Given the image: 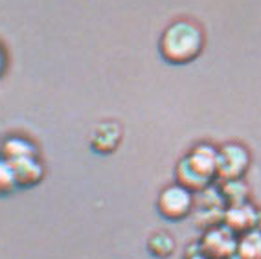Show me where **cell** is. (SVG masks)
<instances>
[{
    "instance_id": "cell-10",
    "label": "cell",
    "mask_w": 261,
    "mask_h": 259,
    "mask_svg": "<svg viewBox=\"0 0 261 259\" xmlns=\"http://www.w3.org/2000/svg\"><path fill=\"white\" fill-rule=\"evenodd\" d=\"M217 190H219L224 208L248 202V186L243 182V178L241 180H223Z\"/></svg>"
},
{
    "instance_id": "cell-6",
    "label": "cell",
    "mask_w": 261,
    "mask_h": 259,
    "mask_svg": "<svg viewBox=\"0 0 261 259\" xmlns=\"http://www.w3.org/2000/svg\"><path fill=\"white\" fill-rule=\"evenodd\" d=\"M257 222V208H254L250 202L238 204V206H226L223 212V224L226 230H230L236 237H241L248 231L256 230Z\"/></svg>"
},
{
    "instance_id": "cell-14",
    "label": "cell",
    "mask_w": 261,
    "mask_h": 259,
    "mask_svg": "<svg viewBox=\"0 0 261 259\" xmlns=\"http://www.w3.org/2000/svg\"><path fill=\"white\" fill-rule=\"evenodd\" d=\"M256 230L261 231V210H257V222H256Z\"/></svg>"
},
{
    "instance_id": "cell-4",
    "label": "cell",
    "mask_w": 261,
    "mask_h": 259,
    "mask_svg": "<svg viewBox=\"0 0 261 259\" xmlns=\"http://www.w3.org/2000/svg\"><path fill=\"white\" fill-rule=\"evenodd\" d=\"M250 167V153L241 144H224L217 149V180H241Z\"/></svg>"
},
{
    "instance_id": "cell-5",
    "label": "cell",
    "mask_w": 261,
    "mask_h": 259,
    "mask_svg": "<svg viewBox=\"0 0 261 259\" xmlns=\"http://www.w3.org/2000/svg\"><path fill=\"white\" fill-rule=\"evenodd\" d=\"M201 254L206 259H230L236 255L238 248V237L232 231L221 224L210 230H204L201 241H199Z\"/></svg>"
},
{
    "instance_id": "cell-11",
    "label": "cell",
    "mask_w": 261,
    "mask_h": 259,
    "mask_svg": "<svg viewBox=\"0 0 261 259\" xmlns=\"http://www.w3.org/2000/svg\"><path fill=\"white\" fill-rule=\"evenodd\" d=\"M177 243L169 231H154L147 239V252L156 259H168L175 254Z\"/></svg>"
},
{
    "instance_id": "cell-9",
    "label": "cell",
    "mask_w": 261,
    "mask_h": 259,
    "mask_svg": "<svg viewBox=\"0 0 261 259\" xmlns=\"http://www.w3.org/2000/svg\"><path fill=\"white\" fill-rule=\"evenodd\" d=\"M30 157H37V147L33 142L20 138V136H10V138L4 140V144H2V158L4 160L17 162V160Z\"/></svg>"
},
{
    "instance_id": "cell-13",
    "label": "cell",
    "mask_w": 261,
    "mask_h": 259,
    "mask_svg": "<svg viewBox=\"0 0 261 259\" xmlns=\"http://www.w3.org/2000/svg\"><path fill=\"white\" fill-rule=\"evenodd\" d=\"M17 188V180H15V173L11 162L0 158V197L4 195H11Z\"/></svg>"
},
{
    "instance_id": "cell-7",
    "label": "cell",
    "mask_w": 261,
    "mask_h": 259,
    "mask_svg": "<svg viewBox=\"0 0 261 259\" xmlns=\"http://www.w3.org/2000/svg\"><path fill=\"white\" fill-rule=\"evenodd\" d=\"M121 125L118 121H101L90 135V147L98 154H112L121 144Z\"/></svg>"
},
{
    "instance_id": "cell-12",
    "label": "cell",
    "mask_w": 261,
    "mask_h": 259,
    "mask_svg": "<svg viewBox=\"0 0 261 259\" xmlns=\"http://www.w3.org/2000/svg\"><path fill=\"white\" fill-rule=\"evenodd\" d=\"M238 259H261V231L252 230L245 236L238 237Z\"/></svg>"
},
{
    "instance_id": "cell-3",
    "label": "cell",
    "mask_w": 261,
    "mask_h": 259,
    "mask_svg": "<svg viewBox=\"0 0 261 259\" xmlns=\"http://www.w3.org/2000/svg\"><path fill=\"white\" fill-rule=\"evenodd\" d=\"M195 208V195L180 184L173 182L159 193L156 210L166 221H184Z\"/></svg>"
},
{
    "instance_id": "cell-2",
    "label": "cell",
    "mask_w": 261,
    "mask_h": 259,
    "mask_svg": "<svg viewBox=\"0 0 261 259\" xmlns=\"http://www.w3.org/2000/svg\"><path fill=\"white\" fill-rule=\"evenodd\" d=\"M217 178V147L199 144L175 167V182L190 190L193 195L208 190Z\"/></svg>"
},
{
    "instance_id": "cell-8",
    "label": "cell",
    "mask_w": 261,
    "mask_h": 259,
    "mask_svg": "<svg viewBox=\"0 0 261 259\" xmlns=\"http://www.w3.org/2000/svg\"><path fill=\"white\" fill-rule=\"evenodd\" d=\"M15 173V180H17V188L20 190H28L33 186H39L44 178V164L39 160V157H30L11 162Z\"/></svg>"
},
{
    "instance_id": "cell-1",
    "label": "cell",
    "mask_w": 261,
    "mask_h": 259,
    "mask_svg": "<svg viewBox=\"0 0 261 259\" xmlns=\"http://www.w3.org/2000/svg\"><path fill=\"white\" fill-rule=\"evenodd\" d=\"M204 50V33L201 26L186 19L175 20L164 30L159 41V51L169 65H188Z\"/></svg>"
}]
</instances>
